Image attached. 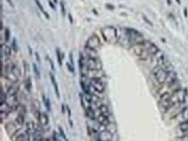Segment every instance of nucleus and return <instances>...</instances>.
<instances>
[{"label": "nucleus", "mask_w": 188, "mask_h": 141, "mask_svg": "<svg viewBox=\"0 0 188 141\" xmlns=\"http://www.w3.org/2000/svg\"><path fill=\"white\" fill-rule=\"evenodd\" d=\"M101 33L104 40L109 43H115L118 40L117 31L115 27H112V26L105 27L101 30Z\"/></svg>", "instance_id": "obj_1"}, {"label": "nucleus", "mask_w": 188, "mask_h": 141, "mask_svg": "<svg viewBox=\"0 0 188 141\" xmlns=\"http://www.w3.org/2000/svg\"><path fill=\"white\" fill-rule=\"evenodd\" d=\"M168 73H169V71L162 68L160 66H155L153 69V75H154V78L156 79V81H158V83H160V84H163L164 82L166 81V79H167V76H168Z\"/></svg>", "instance_id": "obj_2"}, {"label": "nucleus", "mask_w": 188, "mask_h": 141, "mask_svg": "<svg viewBox=\"0 0 188 141\" xmlns=\"http://www.w3.org/2000/svg\"><path fill=\"white\" fill-rule=\"evenodd\" d=\"M171 101L173 105L184 103L185 101V92L181 89L173 92L171 96Z\"/></svg>", "instance_id": "obj_3"}, {"label": "nucleus", "mask_w": 188, "mask_h": 141, "mask_svg": "<svg viewBox=\"0 0 188 141\" xmlns=\"http://www.w3.org/2000/svg\"><path fill=\"white\" fill-rule=\"evenodd\" d=\"M89 84L95 88V90L100 93H102L105 90V85H104L103 81L99 77H95L89 80Z\"/></svg>", "instance_id": "obj_4"}, {"label": "nucleus", "mask_w": 188, "mask_h": 141, "mask_svg": "<svg viewBox=\"0 0 188 141\" xmlns=\"http://www.w3.org/2000/svg\"><path fill=\"white\" fill-rule=\"evenodd\" d=\"M85 67L88 69H92V70L101 69V64L100 63L98 59H94V58H87L85 62Z\"/></svg>", "instance_id": "obj_5"}, {"label": "nucleus", "mask_w": 188, "mask_h": 141, "mask_svg": "<svg viewBox=\"0 0 188 141\" xmlns=\"http://www.w3.org/2000/svg\"><path fill=\"white\" fill-rule=\"evenodd\" d=\"M101 45V42L100 39L97 36H90L88 41H87V47L89 48H91L93 50H97Z\"/></svg>", "instance_id": "obj_6"}, {"label": "nucleus", "mask_w": 188, "mask_h": 141, "mask_svg": "<svg viewBox=\"0 0 188 141\" xmlns=\"http://www.w3.org/2000/svg\"><path fill=\"white\" fill-rule=\"evenodd\" d=\"M143 43H144V46H145L146 50H148V52L150 54V56L156 55L159 52V49L157 48V47L154 43L149 42H146V41H144Z\"/></svg>", "instance_id": "obj_7"}, {"label": "nucleus", "mask_w": 188, "mask_h": 141, "mask_svg": "<svg viewBox=\"0 0 188 141\" xmlns=\"http://www.w3.org/2000/svg\"><path fill=\"white\" fill-rule=\"evenodd\" d=\"M112 138H113V134L107 130L104 132H101L98 135V139L101 141H111Z\"/></svg>", "instance_id": "obj_8"}, {"label": "nucleus", "mask_w": 188, "mask_h": 141, "mask_svg": "<svg viewBox=\"0 0 188 141\" xmlns=\"http://www.w3.org/2000/svg\"><path fill=\"white\" fill-rule=\"evenodd\" d=\"M96 120H97V122H98L99 124L103 125V126H108L110 124L109 120V118H108V116L105 115V114H101H101L97 117Z\"/></svg>", "instance_id": "obj_9"}, {"label": "nucleus", "mask_w": 188, "mask_h": 141, "mask_svg": "<svg viewBox=\"0 0 188 141\" xmlns=\"http://www.w3.org/2000/svg\"><path fill=\"white\" fill-rule=\"evenodd\" d=\"M85 52L87 54L88 58H94V59H97L98 57V54L96 52V50H93L91 48H89V47L86 46L85 48Z\"/></svg>", "instance_id": "obj_10"}, {"label": "nucleus", "mask_w": 188, "mask_h": 141, "mask_svg": "<svg viewBox=\"0 0 188 141\" xmlns=\"http://www.w3.org/2000/svg\"><path fill=\"white\" fill-rule=\"evenodd\" d=\"M50 80H51V82H52V85L54 87V89H55V93H56V97L59 99L60 98V93H59V89H58V85H57V82L56 81V78L55 76L50 73Z\"/></svg>", "instance_id": "obj_11"}, {"label": "nucleus", "mask_w": 188, "mask_h": 141, "mask_svg": "<svg viewBox=\"0 0 188 141\" xmlns=\"http://www.w3.org/2000/svg\"><path fill=\"white\" fill-rule=\"evenodd\" d=\"M39 122L43 125V126H47L49 123V116L46 113H42L39 119H38Z\"/></svg>", "instance_id": "obj_12"}, {"label": "nucleus", "mask_w": 188, "mask_h": 141, "mask_svg": "<svg viewBox=\"0 0 188 141\" xmlns=\"http://www.w3.org/2000/svg\"><path fill=\"white\" fill-rule=\"evenodd\" d=\"M36 130H37V129H36V125H35L34 122L30 121V122L27 123V127H26V132H29L30 134L33 135V134L36 132Z\"/></svg>", "instance_id": "obj_13"}, {"label": "nucleus", "mask_w": 188, "mask_h": 141, "mask_svg": "<svg viewBox=\"0 0 188 141\" xmlns=\"http://www.w3.org/2000/svg\"><path fill=\"white\" fill-rule=\"evenodd\" d=\"M18 86L17 84H13L11 86L9 87L8 90H7V95H10V96H12V95H16L18 91Z\"/></svg>", "instance_id": "obj_14"}, {"label": "nucleus", "mask_w": 188, "mask_h": 141, "mask_svg": "<svg viewBox=\"0 0 188 141\" xmlns=\"http://www.w3.org/2000/svg\"><path fill=\"white\" fill-rule=\"evenodd\" d=\"M5 54V56L8 59L10 56H11V48L7 45H2V48H1V56H3Z\"/></svg>", "instance_id": "obj_15"}, {"label": "nucleus", "mask_w": 188, "mask_h": 141, "mask_svg": "<svg viewBox=\"0 0 188 141\" xmlns=\"http://www.w3.org/2000/svg\"><path fill=\"white\" fill-rule=\"evenodd\" d=\"M177 81V75H176V74H175L173 71H169L168 76H167V79H166V81H165V82H167L168 85H170V84H172L173 82H174V81Z\"/></svg>", "instance_id": "obj_16"}, {"label": "nucleus", "mask_w": 188, "mask_h": 141, "mask_svg": "<svg viewBox=\"0 0 188 141\" xmlns=\"http://www.w3.org/2000/svg\"><path fill=\"white\" fill-rule=\"evenodd\" d=\"M86 115L89 117V119H91L92 120H95V111H94L90 107H89L86 109Z\"/></svg>", "instance_id": "obj_17"}, {"label": "nucleus", "mask_w": 188, "mask_h": 141, "mask_svg": "<svg viewBox=\"0 0 188 141\" xmlns=\"http://www.w3.org/2000/svg\"><path fill=\"white\" fill-rule=\"evenodd\" d=\"M16 122H17V126H22L24 125V114L18 113L17 119H16Z\"/></svg>", "instance_id": "obj_18"}, {"label": "nucleus", "mask_w": 188, "mask_h": 141, "mask_svg": "<svg viewBox=\"0 0 188 141\" xmlns=\"http://www.w3.org/2000/svg\"><path fill=\"white\" fill-rule=\"evenodd\" d=\"M179 129L182 132H188V120L180 123L179 126Z\"/></svg>", "instance_id": "obj_19"}, {"label": "nucleus", "mask_w": 188, "mask_h": 141, "mask_svg": "<svg viewBox=\"0 0 188 141\" xmlns=\"http://www.w3.org/2000/svg\"><path fill=\"white\" fill-rule=\"evenodd\" d=\"M99 111L101 112V114H105V115H108L109 113V108L106 105H101L99 106Z\"/></svg>", "instance_id": "obj_20"}, {"label": "nucleus", "mask_w": 188, "mask_h": 141, "mask_svg": "<svg viewBox=\"0 0 188 141\" xmlns=\"http://www.w3.org/2000/svg\"><path fill=\"white\" fill-rule=\"evenodd\" d=\"M35 1H36V5H37V6H38V8L40 9V11H41L42 12H43V13L44 14V16H45V17H47L48 19H49V18H50V16H49V14H48V13H47V12H46V11H44V9L43 5H41V3L39 2V0H35Z\"/></svg>", "instance_id": "obj_21"}, {"label": "nucleus", "mask_w": 188, "mask_h": 141, "mask_svg": "<svg viewBox=\"0 0 188 141\" xmlns=\"http://www.w3.org/2000/svg\"><path fill=\"white\" fill-rule=\"evenodd\" d=\"M171 96L172 95L168 92H165L163 95L160 96V101H166V100H169L171 99Z\"/></svg>", "instance_id": "obj_22"}, {"label": "nucleus", "mask_w": 188, "mask_h": 141, "mask_svg": "<svg viewBox=\"0 0 188 141\" xmlns=\"http://www.w3.org/2000/svg\"><path fill=\"white\" fill-rule=\"evenodd\" d=\"M56 56H57V61H58V63L59 65L61 66L62 64V56H64V55H61V52L59 50V49H56Z\"/></svg>", "instance_id": "obj_23"}, {"label": "nucleus", "mask_w": 188, "mask_h": 141, "mask_svg": "<svg viewBox=\"0 0 188 141\" xmlns=\"http://www.w3.org/2000/svg\"><path fill=\"white\" fill-rule=\"evenodd\" d=\"M181 113H182V117L185 121H187L188 120V107H185L182 111H181Z\"/></svg>", "instance_id": "obj_24"}, {"label": "nucleus", "mask_w": 188, "mask_h": 141, "mask_svg": "<svg viewBox=\"0 0 188 141\" xmlns=\"http://www.w3.org/2000/svg\"><path fill=\"white\" fill-rule=\"evenodd\" d=\"M0 101H1V103H5L6 102V99H7V96H6V93H5L3 88L1 87V93H0Z\"/></svg>", "instance_id": "obj_25"}, {"label": "nucleus", "mask_w": 188, "mask_h": 141, "mask_svg": "<svg viewBox=\"0 0 188 141\" xmlns=\"http://www.w3.org/2000/svg\"><path fill=\"white\" fill-rule=\"evenodd\" d=\"M33 69H34V73H35L36 77L37 79H40V77H41L40 71H39V69H38V68H37V66H36V63H33Z\"/></svg>", "instance_id": "obj_26"}, {"label": "nucleus", "mask_w": 188, "mask_h": 141, "mask_svg": "<svg viewBox=\"0 0 188 141\" xmlns=\"http://www.w3.org/2000/svg\"><path fill=\"white\" fill-rule=\"evenodd\" d=\"M43 98H44V105H45L47 110H48V111H50V99L45 98L44 96H43Z\"/></svg>", "instance_id": "obj_27"}, {"label": "nucleus", "mask_w": 188, "mask_h": 141, "mask_svg": "<svg viewBox=\"0 0 188 141\" xmlns=\"http://www.w3.org/2000/svg\"><path fill=\"white\" fill-rule=\"evenodd\" d=\"M16 141H25V133H21L17 136Z\"/></svg>", "instance_id": "obj_28"}, {"label": "nucleus", "mask_w": 188, "mask_h": 141, "mask_svg": "<svg viewBox=\"0 0 188 141\" xmlns=\"http://www.w3.org/2000/svg\"><path fill=\"white\" fill-rule=\"evenodd\" d=\"M66 66H67V68H68V69H69V71H70V73H75V68H74V66H73L71 63L67 62V63H66Z\"/></svg>", "instance_id": "obj_29"}, {"label": "nucleus", "mask_w": 188, "mask_h": 141, "mask_svg": "<svg viewBox=\"0 0 188 141\" xmlns=\"http://www.w3.org/2000/svg\"><path fill=\"white\" fill-rule=\"evenodd\" d=\"M25 87H26V88H27L28 91H30V87H31V81H30V78H28V79L26 80V81H25Z\"/></svg>", "instance_id": "obj_30"}, {"label": "nucleus", "mask_w": 188, "mask_h": 141, "mask_svg": "<svg viewBox=\"0 0 188 141\" xmlns=\"http://www.w3.org/2000/svg\"><path fill=\"white\" fill-rule=\"evenodd\" d=\"M58 129H59V132H60V134L62 135V138H64V141H69V140H68V138H67V137L65 136V133H64V130H62V128L59 126V128H58Z\"/></svg>", "instance_id": "obj_31"}, {"label": "nucleus", "mask_w": 188, "mask_h": 141, "mask_svg": "<svg viewBox=\"0 0 188 141\" xmlns=\"http://www.w3.org/2000/svg\"><path fill=\"white\" fill-rule=\"evenodd\" d=\"M5 42H8L9 39H10V30H9V29H5Z\"/></svg>", "instance_id": "obj_32"}, {"label": "nucleus", "mask_w": 188, "mask_h": 141, "mask_svg": "<svg viewBox=\"0 0 188 141\" xmlns=\"http://www.w3.org/2000/svg\"><path fill=\"white\" fill-rule=\"evenodd\" d=\"M178 141H188V134H185L178 138Z\"/></svg>", "instance_id": "obj_33"}, {"label": "nucleus", "mask_w": 188, "mask_h": 141, "mask_svg": "<svg viewBox=\"0 0 188 141\" xmlns=\"http://www.w3.org/2000/svg\"><path fill=\"white\" fill-rule=\"evenodd\" d=\"M60 5H61V10H62V16H65V6H64V4L61 2L60 3Z\"/></svg>", "instance_id": "obj_34"}, {"label": "nucleus", "mask_w": 188, "mask_h": 141, "mask_svg": "<svg viewBox=\"0 0 188 141\" xmlns=\"http://www.w3.org/2000/svg\"><path fill=\"white\" fill-rule=\"evenodd\" d=\"M12 49H13V50L15 51V52H17V42H16V40L15 39H13V41H12Z\"/></svg>", "instance_id": "obj_35"}, {"label": "nucleus", "mask_w": 188, "mask_h": 141, "mask_svg": "<svg viewBox=\"0 0 188 141\" xmlns=\"http://www.w3.org/2000/svg\"><path fill=\"white\" fill-rule=\"evenodd\" d=\"M70 63L74 66V59H73V55L71 52L70 53Z\"/></svg>", "instance_id": "obj_36"}, {"label": "nucleus", "mask_w": 188, "mask_h": 141, "mask_svg": "<svg viewBox=\"0 0 188 141\" xmlns=\"http://www.w3.org/2000/svg\"><path fill=\"white\" fill-rule=\"evenodd\" d=\"M47 59L49 60V62H50V67H51V68L54 70V68H55V67H54V63H53V62H52V60L50 58V57H47Z\"/></svg>", "instance_id": "obj_37"}, {"label": "nucleus", "mask_w": 188, "mask_h": 141, "mask_svg": "<svg viewBox=\"0 0 188 141\" xmlns=\"http://www.w3.org/2000/svg\"><path fill=\"white\" fill-rule=\"evenodd\" d=\"M143 19H144V20H145L146 22H147V23H148V24H150V25H153V23H151V22H150V21H149V20H148V19L147 18V17L143 16Z\"/></svg>", "instance_id": "obj_38"}, {"label": "nucleus", "mask_w": 188, "mask_h": 141, "mask_svg": "<svg viewBox=\"0 0 188 141\" xmlns=\"http://www.w3.org/2000/svg\"><path fill=\"white\" fill-rule=\"evenodd\" d=\"M106 7H107L108 9H109V10H114V9H115V7H114L112 5H106Z\"/></svg>", "instance_id": "obj_39"}, {"label": "nucleus", "mask_w": 188, "mask_h": 141, "mask_svg": "<svg viewBox=\"0 0 188 141\" xmlns=\"http://www.w3.org/2000/svg\"><path fill=\"white\" fill-rule=\"evenodd\" d=\"M66 109H67V111H68V114H69V116L70 117V116H71V111H70V108L69 107V106H66Z\"/></svg>", "instance_id": "obj_40"}, {"label": "nucleus", "mask_w": 188, "mask_h": 141, "mask_svg": "<svg viewBox=\"0 0 188 141\" xmlns=\"http://www.w3.org/2000/svg\"><path fill=\"white\" fill-rule=\"evenodd\" d=\"M69 19H70V23H73V18H72V16H71V14H69Z\"/></svg>", "instance_id": "obj_41"}, {"label": "nucleus", "mask_w": 188, "mask_h": 141, "mask_svg": "<svg viewBox=\"0 0 188 141\" xmlns=\"http://www.w3.org/2000/svg\"><path fill=\"white\" fill-rule=\"evenodd\" d=\"M49 4H50V7L52 8V9H54V10H56V7H55V5L52 4V2L51 1H49Z\"/></svg>", "instance_id": "obj_42"}, {"label": "nucleus", "mask_w": 188, "mask_h": 141, "mask_svg": "<svg viewBox=\"0 0 188 141\" xmlns=\"http://www.w3.org/2000/svg\"><path fill=\"white\" fill-rule=\"evenodd\" d=\"M64 107H65V105H64V104H62V113H65Z\"/></svg>", "instance_id": "obj_43"}, {"label": "nucleus", "mask_w": 188, "mask_h": 141, "mask_svg": "<svg viewBox=\"0 0 188 141\" xmlns=\"http://www.w3.org/2000/svg\"><path fill=\"white\" fill-rule=\"evenodd\" d=\"M7 2L9 3V5H10L11 7H13V8H14V5H13V3L11 2V0H7Z\"/></svg>", "instance_id": "obj_44"}, {"label": "nucleus", "mask_w": 188, "mask_h": 141, "mask_svg": "<svg viewBox=\"0 0 188 141\" xmlns=\"http://www.w3.org/2000/svg\"><path fill=\"white\" fill-rule=\"evenodd\" d=\"M36 56L37 62H40V57H39V56H38V53H36Z\"/></svg>", "instance_id": "obj_45"}, {"label": "nucleus", "mask_w": 188, "mask_h": 141, "mask_svg": "<svg viewBox=\"0 0 188 141\" xmlns=\"http://www.w3.org/2000/svg\"><path fill=\"white\" fill-rule=\"evenodd\" d=\"M184 14H185V17H187V10L186 9L184 10Z\"/></svg>", "instance_id": "obj_46"}, {"label": "nucleus", "mask_w": 188, "mask_h": 141, "mask_svg": "<svg viewBox=\"0 0 188 141\" xmlns=\"http://www.w3.org/2000/svg\"><path fill=\"white\" fill-rule=\"evenodd\" d=\"M28 48H29V50H30V54L31 55V54H32V50H31V49H30V47L28 46Z\"/></svg>", "instance_id": "obj_47"}, {"label": "nucleus", "mask_w": 188, "mask_h": 141, "mask_svg": "<svg viewBox=\"0 0 188 141\" xmlns=\"http://www.w3.org/2000/svg\"><path fill=\"white\" fill-rule=\"evenodd\" d=\"M167 1H168V4H169V5H171V2H170V0H167Z\"/></svg>", "instance_id": "obj_48"}, {"label": "nucleus", "mask_w": 188, "mask_h": 141, "mask_svg": "<svg viewBox=\"0 0 188 141\" xmlns=\"http://www.w3.org/2000/svg\"><path fill=\"white\" fill-rule=\"evenodd\" d=\"M177 2H178V3H179H179H180V1H179V0H177Z\"/></svg>", "instance_id": "obj_49"}]
</instances>
